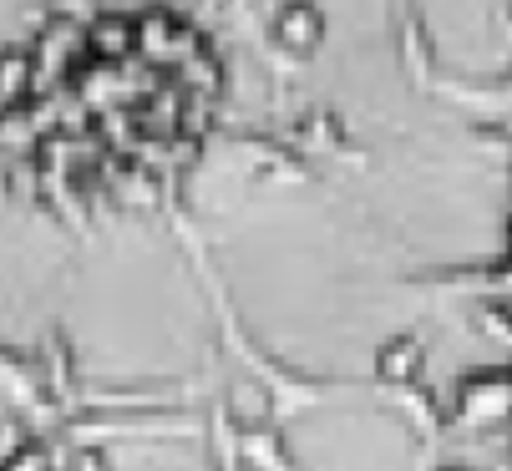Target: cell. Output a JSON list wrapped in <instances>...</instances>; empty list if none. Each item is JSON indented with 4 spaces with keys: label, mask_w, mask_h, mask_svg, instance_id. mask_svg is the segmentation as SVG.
Listing matches in <instances>:
<instances>
[{
    "label": "cell",
    "mask_w": 512,
    "mask_h": 471,
    "mask_svg": "<svg viewBox=\"0 0 512 471\" xmlns=\"http://www.w3.org/2000/svg\"><path fill=\"white\" fill-rule=\"evenodd\" d=\"M229 56L173 0H97L0 71V178L51 223L117 228L188 193L229 112Z\"/></svg>",
    "instance_id": "cell-1"
},
{
    "label": "cell",
    "mask_w": 512,
    "mask_h": 471,
    "mask_svg": "<svg viewBox=\"0 0 512 471\" xmlns=\"http://www.w3.org/2000/svg\"><path fill=\"white\" fill-rule=\"evenodd\" d=\"M497 304H502V325H507V335H512V208H507L502 259H497Z\"/></svg>",
    "instance_id": "cell-2"
}]
</instances>
